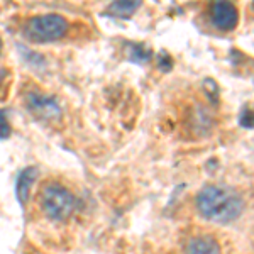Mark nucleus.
<instances>
[{
	"label": "nucleus",
	"mask_w": 254,
	"mask_h": 254,
	"mask_svg": "<svg viewBox=\"0 0 254 254\" xmlns=\"http://www.w3.org/2000/svg\"><path fill=\"white\" fill-rule=\"evenodd\" d=\"M243 200L232 190L224 187L208 185L196 196V208L205 219L227 224L236 220L243 212Z\"/></svg>",
	"instance_id": "1"
},
{
	"label": "nucleus",
	"mask_w": 254,
	"mask_h": 254,
	"mask_svg": "<svg viewBox=\"0 0 254 254\" xmlns=\"http://www.w3.org/2000/svg\"><path fill=\"white\" fill-rule=\"evenodd\" d=\"M39 205L51 220H66L73 215L76 200L68 188L60 183H48L39 193Z\"/></svg>",
	"instance_id": "2"
},
{
	"label": "nucleus",
	"mask_w": 254,
	"mask_h": 254,
	"mask_svg": "<svg viewBox=\"0 0 254 254\" xmlns=\"http://www.w3.org/2000/svg\"><path fill=\"white\" fill-rule=\"evenodd\" d=\"M68 32V22L63 15L46 14L32 17L24 27V34L32 43H51L58 41Z\"/></svg>",
	"instance_id": "3"
},
{
	"label": "nucleus",
	"mask_w": 254,
	"mask_h": 254,
	"mask_svg": "<svg viewBox=\"0 0 254 254\" xmlns=\"http://www.w3.org/2000/svg\"><path fill=\"white\" fill-rule=\"evenodd\" d=\"M26 104L29 112L39 117L41 121L46 122H56L61 119V109L58 102L53 97H48L39 92H29L26 95Z\"/></svg>",
	"instance_id": "4"
},
{
	"label": "nucleus",
	"mask_w": 254,
	"mask_h": 254,
	"mask_svg": "<svg viewBox=\"0 0 254 254\" xmlns=\"http://www.w3.org/2000/svg\"><path fill=\"white\" fill-rule=\"evenodd\" d=\"M210 20L219 31H232L239 22V9L234 3L229 2H215L210 5Z\"/></svg>",
	"instance_id": "5"
},
{
	"label": "nucleus",
	"mask_w": 254,
	"mask_h": 254,
	"mask_svg": "<svg viewBox=\"0 0 254 254\" xmlns=\"http://www.w3.org/2000/svg\"><path fill=\"white\" fill-rule=\"evenodd\" d=\"M187 254H222L220 244L212 236H193L187 244Z\"/></svg>",
	"instance_id": "6"
},
{
	"label": "nucleus",
	"mask_w": 254,
	"mask_h": 254,
	"mask_svg": "<svg viewBox=\"0 0 254 254\" xmlns=\"http://www.w3.org/2000/svg\"><path fill=\"white\" fill-rule=\"evenodd\" d=\"M34 176H36V170L34 168H26L24 171H20L19 178H17V187H15V193H17V198L22 205H26L27 202V196H29L31 191V185L34 182Z\"/></svg>",
	"instance_id": "7"
},
{
	"label": "nucleus",
	"mask_w": 254,
	"mask_h": 254,
	"mask_svg": "<svg viewBox=\"0 0 254 254\" xmlns=\"http://www.w3.org/2000/svg\"><path fill=\"white\" fill-rule=\"evenodd\" d=\"M139 9V2H116L109 7V12H112L116 17H129Z\"/></svg>",
	"instance_id": "8"
},
{
	"label": "nucleus",
	"mask_w": 254,
	"mask_h": 254,
	"mask_svg": "<svg viewBox=\"0 0 254 254\" xmlns=\"http://www.w3.org/2000/svg\"><path fill=\"white\" fill-rule=\"evenodd\" d=\"M149 56H151V51L144 44H132V46H130V58L132 60L141 61L142 63V61L149 60Z\"/></svg>",
	"instance_id": "9"
},
{
	"label": "nucleus",
	"mask_w": 254,
	"mask_h": 254,
	"mask_svg": "<svg viewBox=\"0 0 254 254\" xmlns=\"http://www.w3.org/2000/svg\"><path fill=\"white\" fill-rule=\"evenodd\" d=\"M241 124H243L244 127H251L253 117H251V110H249V109L243 110V116H241Z\"/></svg>",
	"instance_id": "10"
},
{
	"label": "nucleus",
	"mask_w": 254,
	"mask_h": 254,
	"mask_svg": "<svg viewBox=\"0 0 254 254\" xmlns=\"http://www.w3.org/2000/svg\"><path fill=\"white\" fill-rule=\"evenodd\" d=\"M9 124H7V119L5 116H3V121H2V117H0V139H3V137H7L9 136Z\"/></svg>",
	"instance_id": "11"
},
{
	"label": "nucleus",
	"mask_w": 254,
	"mask_h": 254,
	"mask_svg": "<svg viewBox=\"0 0 254 254\" xmlns=\"http://www.w3.org/2000/svg\"><path fill=\"white\" fill-rule=\"evenodd\" d=\"M5 75H7L5 68H0V88H2V85H3V80H5Z\"/></svg>",
	"instance_id": "12"
}]
</instances>
